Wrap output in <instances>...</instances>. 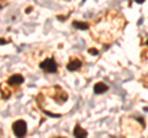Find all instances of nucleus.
Here are the masks:
<instances>
[{
	"label": "nucleus",
	"mask_w": 148,
	"mask_h": 138,
	"mask_svg": "<svg viewBox=\"0 0 148 138\" xmlns=\"http://www.w3.org/2000/svg\"><path fill=\"white\" fill-rule=\"evenodd\" d=\"M12 132L17 138H24L27 133V125L24 120H17L12 123Z\"/></svg>",
	"instance_id": "f257e3e1"
},
{
	"label": "nucleus",
	"mask_w": 148,
	"mask_h": 138,
	"mask_svg": "<svg viewBox=\"0 0 148 138\" xmlns=\"http://www.w3.org/2000/svg\"><path fill=\"white\" fill-rule=\"evenodd\" d=\"M146 44H148V40H147V41H146Z\"/></svg>",
	"instance_id": "1a4fd4ad"
},
{
	"label": "nucleus",
	"mask_w": 148,
	"mask_h": 138,
	"mask_svg": "<svg viewBox=\"0 0 148 138\" xmlns=\"http://www.w3.org/2000/svg\"><path fill=\"white\" fill-rule=\"evenodd\" d=\"M73 26L77 27V29H80V30L89 29V25H88V24H85V22H79V21H74L73 22Z\"/></svg>",
	"instance_id": "0eeeda50"
},
{
	"label": "nucleus",
	"mask_w": 148,
	"mask_h": 138,
	"mask_svg": "<svg viewBox=\"0 0 148 138\" xmlns=\"http://www.w3.org/2000/svg\"><path fill=\"white\" fill-rule=\"evenodd\" d=\"M57 138H66V137H57Z\"/></svg>",
	"instance_id": "9d476101"
},
{
	"label": "nucleus",
	"mask_w": 148,
	"mask_h": 138,
	"mask_svg": "<svg viewBox=\"0 0 148 138\" xmlns=\"http://www.w3.org/2000/svg\"><path fill=\"white\" fill-rule=\"evenodd\" d=\"M40 68L43 72L47 73H56L57 72V63L53 58H46L40 63Z\"/></svg>",
	"instance_id": "f03ea898"
},
{
	"label": "nucleus",
	"mask_w": 148,
	"mask_h": 138,
	"mask_svg": "<svg viewBox=\"0 0 148 138\" xmlns=\"http://www.w3.org/2000/svg\"><path fill=\"white\" fill-rule=\"evenodd\" d=\"M73 136L75 138H86L88 137V133L84 128H82L79 123H77L74 126V130H73Z\"/></svg>",
	"instance_id": "39448f33"
},
{
	"label": "nucleus",
	"mask_w": 148,
	"mask_h": 138,
	"mask_svg": "<svg viewBox=\"0 0 148 138\" xmlns=\"http://www.w3.org/2000/svg\"><path fill=\"white\" fill-rule=\"evenodd\" d=\"M108 90H109V86L106 84H104L103 81H99V83H96V84L94 85V93L95 94H104Z\"/></svg>",
	"instance_id": "423d86ee"
},
{
	"label": "nucleus",
	"mask_w": 148,
	"mask_h": 138,
	"mask_svg": "<svg viewBox=\"0 0 148 138\" xmlns=\"http://www.w3.org/2000/svg\"><path fill=\"white\" fill-rule=\"evenodd\" d=\"M82 66H83V62L79 58H71V61H69L67 64V69L69 72H74V70L80 69Z\"/></svg>",
	"instance_id": "20e7f679"
},
{
	"label": "nucleus",
	"mask_w": 148,
	"mask_h": 138,
	"mask_svg": "<svg viewBox=\"0 0 148 138\" xmlns=\"http://www.w3.org/2000/svg\"><path fill=\"white\" fill-rule=\"evenodd\" d=\"M24 77H22L21 74H14L11 75L10 78L8 79V85H10V86H14V88H16V86L18 85H21L22 83H24Z\"/></svg>",
	"instance_id": "7ed1b4c3"
},
{
	"label": "nucleus",
	"mask_w": 148,
	"mask_h": 138,
	"mask_svg": "<svg viewBox=\"0 0 148 138\" xmlns=\"http://www.w3.org/2000/svg\"><path fill=\"white\" fill-rule=\"evenodd\" d=\"M89 51H90V53H91V54H95V56L98 54V51H96L95 48H90Z\"/></svg>",
	"instance_id": "6e6552de"
}]
</instances>
